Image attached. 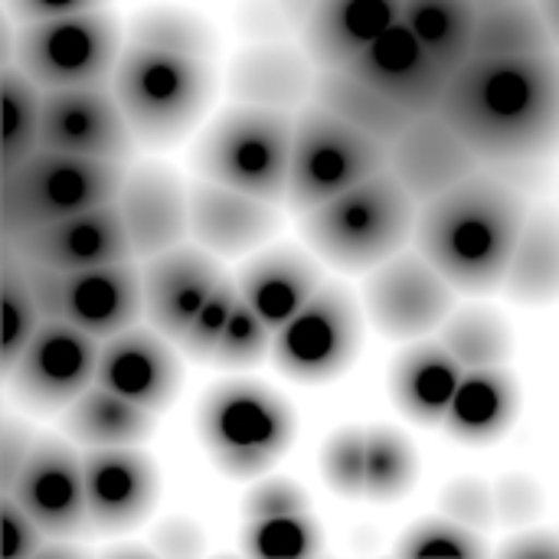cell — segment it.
<instances>
[{
    "instance_id": "cell-1",
    "label": "cell",
    "mask_w": 559,
    "mask_h": 559,
    "mask_svg": "<svg viewBox=\"0 0 559 559\" xmlns=\"http://www.w3.org/2000/svg\"><path fill=\"white\" fill-rule=\"evenodd\" d=\"M439 115L488 170L524 187L559 151V52L472 56L449 75Z\"/></svg>"
},
{
    "instance_id": "cell-2",
    "label": "cell",
    "mask_w": 559,
    "mask_h": 559,
    "mask_svg": "<svg viewBox=\"0 0 559 559\" xmlns=\"http://www.w3.org/2000/svg\"><path fill=\"white\" fill-rule=\"evenodd\" d=\"M527 213L524 187L485 167L419 206L413 242L459 292L491 295L504 285Z\"/></svg>"
},
{
    "instance_id": "cell-3",
    "label": "cell",
    "mask_w": 559,
    "mask_h": 559,
    "mask_svg": "<svg viewBox=\"0 0 559 559\" xmlns=\"http://www.w3.org/2000/svg\"><path fill=\"white\" fill-rule=\"evenodd\" d=\"M419 203L380 170L364 183L301 213V236L314 255L341 272H373L416 239Z\"/></svg>"
},
{
    "instance_id": "cell-4",
    "label": "cell",
    "mask_w": 559,
    "mask_h": 559,
    "mask_svg": "<svg viewBox=\"0 0 559 559\" xmlns=\"http://www.w3.org/2000/svg\"><path fill=\"white\" fill-rule=\"evenodd\" d=\"M213 62L154 46L128 43L111 88L134 138L147 147H170L193 131L213 98Z\"/></svg>"
},
{
    "instance_id": "cell-5",
    "label": "cell",
    "mask_w": 559,
    "mask_h": 559,
    "mask_svg": "<svg viewBox=\"0 0 559 559\" xmlns=\"http://www.w3.org/2000/svg\"><path fill=\"white\" fill-rule=\"evenodd\" d=\"M295 151V111L233 105L197 141L193 167L203 180L252 193L269 203L288 200Z\"/></svg>"
},
{
    "instance_id": "cell-6",
    "label": "cell",
    "mask_w": 559,
    "mask_h": 559,
    "mask_svg": "<svg viewBox=\"0 0 559 559\" xmlns=\"http://www.w3.org/2000/svg\"><path fill=\"white\" fill-rule=\"evenodd\" d=\"M128 167L59 151H33L0 177V233L3 239L69 219L75 213L115 203Z\"/></svg>"
},
{
    "instance_id": "cell-7",
    "label": "cell",
    "mask_w": 559,
    "mask_h": 559,
    "mask_svg": "<svg viewBox=\"0 0 559 559\" xmlns=\"http://www.w3.org/2000/svg\"><path fill=\"white\" fill-rule=\"evenodd\" d=\"M197 429L213 465L236 478H262L295 442V413L269 386L233 380L213 386L197 413Z\"/></svg>"
},
{
    "instance_id": "cell-8",
    "label": "cell",
    "mask_w": 559,
    "mask_h": 559,
    "mask_svg": "<svg viewBox=\"0 0 559 559\" xmlns=\"http://www.w3.org/2000/svg\"><path fill=\"white\" fill-rule=\"evenodd\" d=\"M121 23L102 7L7 29L3 56L13 59L43 92L111 82L121 59Z\"/></svg>"
},
{
    "instance_id": "cell-9",
    "label": "cell",
    "mask_w": 559,
    "mask_h": 559,
    "mask_svg": "<svg viewBox=\"0 0 559 559\" xmlns=\"http://www.w3.org/2000/svg\"><path fill=\"white\" fill-rule=\"evenodd\" d=\"M390 147L318 102L295 111V151L288 177V206L305 213L367 177L386 170Z\"/></svg>"
},
{
    "instance_id": "cell-10",
    "label": "cell",
    "mask_w": 559,
    "mask_h": 559,
    "mask_svg": "<svg viewBox=\"0 0 559 559\" xmlns=\"http://www.w3.org/2000/svg\"><path fill=\"white\" fill-rule=\"evenodd\" d=\"M29 282L43 318L66 321L98 341H108L144 318L141 265L134 259L75 272L29 265Z\"/></svg>"
},
{
    "instance_id": "cell-11",
    "label": "cell",
    "mask_w": 559,
    "mask_h": 559,
    "mask_svg": "<svg viewBox=\"0 0 559 559\" xmlns=\"http://www.w3.org/2000/svg\"><path fill=\"white\" fill-rule=\"evenodd\" d=\"M360 308L344 285L324 282V288L275 331L272 360L278 373L295 383L337 380L360 350Z\"/></svg>"
},
{
    "instance_id": "cell-12",
    "label": "cell",
    "mask_w": 559,
    "mask_h": 559,
    "mask_svg": "<svg viewBox=\"0 0 559 559\" xmlns=\"http://www.w3.org/2000/svg\"><path fill=\"white\" fill-rule=\"evenodd\" d=\"M455 285L416 249L377 265L364 282V308L373 328L393 341H423L455 311Z\"/></svg>"
},
{
    "instance_id": "cell-13",
    "label": "cell",
    "mask_w": 559,
    "mask_h": 559,
    "mask_svg": "<svg viewBox=\"0 0 559 559\" xmlns=\"http://www.w3.org/2000/svg\"><path fill=\"white\" fill-rule=\"evenodd\" d=\"M102 341L66 324V321H43L20 360L3 373L16 403L33 413H56L69 409L98 373Z\"/></svg>"
},
{
    "instance_id": "cell-14",
    "label": "cell",
    "mask_w": 559,
    "mask_h": 559,
    "mask_svg": "<svg viewBox=\"0 0 559 559\" xmlns=\"http://www.w3.org/2000/svg\"><path fill=\"white\" fill-rule=\"evenodd\" d=\"M134 144L138 138L121 111L111 82L43 92L39 147L128 164Z\"/></svg>"
},
{
    "instance_id": "cell-15",
    "label": "cell",
    "mask_w": 559,
    "mask_h": 559,
    "mask_svg": "<svg viewBox=\"0 0 559 559\" xmlns=\"http://www.w3.org/2000/svg\"><path fill=\"white\" fill-rule=\"evenodd\" d=\"M3 495H10L46 537L72 540L92 534L82 455L62 439H36L33 455Z\"/></svg>"
},
{
    "instance_id": "cell-16",
    "label": "cell",
    "mask_w": 559,
    "mask_h": 559,
    "mask_svg": "<svg viewBox=\"0 0 559 559\" xmlns=\"http://www.w3.org/2000/svg\"><path fill=\"white\" fill-rule=\"evenodd\" d=\"M3 246L13 249L33 269H59V272L138 259L118 203H105V206L75 213L69 219L10 236L3 239Z\"/></svg>"
},
{
    "instance_id": "cell-17",
    "label": "cell",
    "mask_w": 559,
    "mask_h": 559,
    "mask_svg": "<svg viewBox=\"0 0 559 559\" xmlns=\"http://www.w3.org/2000/svg\"><path fill=\"white\" fill-rule=\"evenodd\" d=\"M350 75L364 79L413 118L436 115L449 88V69L419 43V36L400 20L377 36L350 66Z\"/></svg>"
},
{
    "instance_id": "cell-18",
    "label": "cell",
    "mask_w": 559,
    "mask_h": 559,
    "mask_svg": "<svg viewBox=\"0 0 559 559\" xmlns=\"http://www.w3.org/2000/svg\"><path fill=\"white\" fill-rule=\"evenodd\" d=\"M85 504L92 534H124L144 524L160 495L154 462L138 449H85Z\"/></svg>"
},
{
    "instance_id": "cell-19",
    "label": "cell",
    "mask_w": 559,
    "mask_h": 559,
    "mask_svg": "<svg viewBox=\"0 0 559 559\" xmlns=\"http://www.w3.org/2000/svg\"><path fill=\"white\" fill-rule=\"evenodd\" d=\"M223 278L226 272L219 259L203 246L180 242L167 252L144 259L141 292H144L147 324L177 344Z\"/></svg>"
},
{
    "instance_id": "cell-20",
    "label": "cell",
    "mask_w": 559,
    "mask_h": 559,
    "mask_svg": "<svg viewBox=\"0 0 559 559\" xmlns=\"http://www.w3.org/2000/svg\"><path fill=\"white\" fill-rule=\"evenodd\" d=\"M386 170L406 187V193L423 206L445 190L459 187L472 174L485 170L472 144L436 111L413 118L409 128L390 144Z\"/></svg>"
},
{
    "instance_id": "cell-21",
    "label": "cell",
    "mask_w": 559,
    "mask_h": 559,
    "mask_svg": "<svg viewBox=\"0 0 559 559\" xmlns=\"http://www.w3.org/2000/svg\"><path fill=\"white\" fill-rule=\"evenodd\" d=\"M115 203L138 259L167 252L190 236V187L167 164L128 167Z\"/></svg>"
},
{
    "instance_id": "cell-22",
    "label": "cell",
    "mask_w": 559,
    "mask_h": 559,
    "mask_svg": "<svg viewBox=\"0 0 559 559\" xmlns=\"http://www.w3.org/2000/svg\"><path fill=\"white\" fill-rule=\"evenodd\" d=\"M95 383L151 413H164L180 390V360L160 331L134 324L102 341Z\"/></svg>"
},
{
    "instance_id": "cell-23",
    "label": "cell",
    "mask_w": 559,
    "mask_h": 559,
    "mask_svg": "<svg viewBox=\"0 0 559 559\" xmlns=\"http://www.w3.org/2000/svg\"><path fill=\"white\" fill-rule=\"evenodd\" d=\"M278 229V203L203 180L190 187V236L213 255H246Z\"/></svg>"
},
{
    "instance_id": "cell-24",
    "label": "cell",
    "mask_w": 559,
    "mask_h": 559,
    "mask_svg": "<svg viewBox=\"0 0 559 559\" xmlns=\"http://www.w3.org/2000/svg\"><path fill=\"white\" fill-rule=\"evenodd\" d=\"M400 20L403 0H318L301 26V46L318 69H347Z\"/></svg>"
},
{
    "instance_id": "cell-25",
    "label": "cell",
    "mask_w": 559,
    "mask_h": 559,
    "mask_svg": "<svg viewBox=\"0 0 559 559\" xmlns=\"http://www.w3.org/2000/svg\"><path fill=\"white\" fill-rule=\"evenodd\" d=\"M236 282L249 308L272 331H278L324 288V272L308 252L292 246H275L259 252L236 275Z\"/></svg>"
},
{
    "instance_id": "cell-26",
    "label": "cell",
    "mask_w": 559,
    "mask_h": 559,
    "mask_svg": "<svg viewBox=\"0 0 559 559\" xmlns=\"http://www.w3.org/2000/svg\"><path fill=\"white\" fill-rule=\"evenodd\" d=\"M465 367L449 354L442 341H416L409 344L390 367V393L393 403L419 426H442Z\"/></svg>"
},
{
    "instance_id": "cell-27",
    "label": "cell",
    "mask_w": 559,
    "mask_h": 559,
    "mask_svg": "<svg viewBox=\"0 0 559 559\" xmlns=\"http://www.w3.org/2000/svg\"><path fill=\"white\" fill-rule=\"evenodd\" d=\"M314 79H318V66L311 62L308 52L278 43H262L236 59L229 82H233V95L242 105L301 111L314 98Z\"/></svg>"
},
{
    "instance_id": "cell-28",
    "label": "cell",
    "mask_w": 559,
    "mask_h": 559,
    "mask_svg": "<svg viewBox=\"0 0 559 559\" xmlns=\"http://www.w3.org/2000/svg\"><path fill=\"white\" fill-rule=\"evenodd\" d=\"M521 413V386L508 367L465 370L442 429L465 445H491L508 436Z\"/></svg>"
},
{
    "instance_id": "cell-29",
    "label": "cell",
    "mask_w": 559,
    "mask_h": 559,
    "mask_svg": "<svg viewBox=\"0 0 559 559\" xmlns=\"http://www.w3.org/2000/svg\"><path fill=\"white\" fill-rule=\"evenodd\" d=\"M501 292L518 305L559 301V210L531 206Z\"/></svg>"
},
{
    "instance_id": "cell-30",
    "label": "cell",
    "mask_w": 559,
    "mask_h": 559,
    "mask_svg": "<svg viewBox=\"0 0 559 559\" xmlns=\"http://www.w3.org/2000/svg\"><path fill=\"white\" fill-rule=\"evenodd\" d=\"M66 436L85 449H124L141 445L157 429V413L92 383L66 409Z\"/></svg>"
},
{
    "instance_id": "cell-31",
    "label": "cell",
    "mask_w": 559,
    "mask_h": 559,
    "mask_svg": "<svg viewBox=\"0 0 559 559\" xmlns=\"http://www.w3.org/2000/svg\"><path fill=\"white\" fill-rule=\"evenodd\" d=\"M337 118L350 121L354 128L367 131L370 138L383 141L386 147L409 128L413 115L390 102L383 92L367 85L364 79L350 75L347 69H318L314 79V98Z\"/></svg>"
},
{
    "instance_id": "cell-32",
    "label": "cell",
    "mask_w": 559,
    "mask_h": 559,
    "mask_svg": "<svg viewBox=\"0 0 559 559\" xmlns=\"http://www.w3.org/2000/svg\"><path fill=\"white\" fill-rule=\"evenodd\" d=\"M557 52L540 0H475V56Z\"/></svg>"
},
{
    "instance_id": "cell-33",
    "label": "cell",
    "mask_w": 559,
    "mask_h": 559,
    "mask_svg": "<svg viewBox=\"0 0 559 559\" xmlns=\"http://www.w3.org/2000/svg\"><path fill=\"white\" fill-rule=\"evenodd\" d=\"M403 23L449 72L475 56V0H403Z\"/></svg>"
},
{
    "instance_id": "cell-34",
    "label": "cell",
    "mask_w": 559,
    "mask_h": 559,
    "mask_svg": "<svg viewBox=\"0 0 559 559\" xmlns=\"http://www.w3.org/2000/svg\"><path fill=\"white\" fill-rule=\"evenodd\" d=\"M439 341L449 347V354L465 370H488V367H508L514 337L508 321L481 305L452 311L449 321L439 328Z\"/></svg>"
},
{
    "instance_id": "cell-35",
    "label": "cell",
    "mask_w": 559,
    "mask_h": 559,
    "mask_svg": "<svg viewBox=\"0 0 559 559\" xmlns=\"http://www.w3.org/2000/svg\"><path fill=\"white\" fill-rule=\"evenodd\" d=\"M0 92H3V170H13L33 151H39L43 88L13 59L3 56Z\"/></svg>"
},
{
    "instance_id": "cell-36",
    "label": "cell",
    "mask_w": 559,
    "mask_h": 559,
    "mask_svg": "<svg viewBox=\"0 0 559 559\" xmlns=\"http://www.w3.org/2000/svg\"><path fill=\"white\" fill-rule=\"evenodd\" d=\"M0 298H3V350H0V370L10 373V367L20 360L39 324L46 321L29 282V265L13 252L0 249Z\"/></svg>"
},
{
    "instance_id": "cell-37",
    "label": "cell",
    "mask_w": 559,
    "mask_h": 559,
    "mask_svg": "<svg viewBox=\"0 0 559 559\" xmlns=\"http://www.w3.org/2000/svg\"><path fill=\"white\" fill-rule=\"evenodd\" d=\"M419 475L416 452L406 436L390 426L367 429V488L370 501H400Z\"/></svg>"
},
{
    "instance_id": "cell-38",
    "label": "cell",
    "mask_w": 559,
    "mask_h": 559,
    "mask_svg": "<svg viewBox=\"0 0 559 559\" xmlns=\"http://www.w3.org/2000/svg\"><path fill=\"white\" fill-rule=\"evenodd\" d=\"M131 43L154 46L164 52H180L193 59H213L216 52V36L213 29L177 7H147L131 20Z\"/></svg>"
},
{
    "instance_id": "cell-39",
    "label": "cell",
    "mask_w": 559,
    "mask_h": 559,
    "mask_svg": "<svg viewBox=\"0 0 559 559\" xmlns=\"http://www.w3.org/2000/svg\"><path fill=\"white\" fill-rule=\"evenodd\" d=\"M242 554L272 559H305L324 554V534L311 511L259 518L242 527Z\"/></svg>"
},
{
    "instance_id": "cell-40",
    "label": "cell",
    "mask_w": 559,
    "mask_h": 559,
    "mask_svg": "<svg viewBox=\"0 0 559 559\" xmlns=\"http://www.w3.org/2000/svg\"><path fill=\"white\" fill-rule=\"evenodd\" d=\"M272 344H275V331L249 308L246 298H239L210 364L219 370H249L272 354Z\"/></svg>"
},
{
    "instance_id": "cell-41",
    "label": "cell",
    "mask_w": 559,
    "mask_h": 559,
    "mask_svg": "<svg viewBox=\"0 0 559 559\" xmlns=\"http://www.w3.org/2000/svg\"><path fill=\"white\" fill-rule=\"evenodd\" d=\"M396 554L406 559H478L488 554L481 534L462 527L452 518H436V521H419L416 527H409L396 547Z\"/></svg>"
},
{
    "instance_id": "cell-42",
    "label": "cell",
    "mask_w": 559,
    "mask_h": 559,
    "mask_svg": "<svg viewBox=\"0 0 559 559\" xmlns=\"http://www.w3.org/2000/svg\"><path fill=\"white\" fill-rule=\"evenodd\" d=\"M321 475L331 491L344 498H364L367 488V429L347 426L334 432L321 452Z\"/></svg>"
},
{
    "instance_id": "cell-43",
    "label": "cell",
    "mask_w": 559,
    "mask_h": 559,
    "mask_svg": "<svg viewBox=\"0 0 559 559\" xmlns=\"http://www.w3.org/2000/svg\"><path fill=\"white\" fill-rule=\"evenodd\" d=\"M239 298H242L239 282L233 275H226L219 282V288L210 295V301L197 311V318L190 321V328L183 331V337L177 341V347L183 350V357L210 364V357H213V350H216V344H219V337H223V331H226V324H229Z\"/></svg>"
},
{
    "instance_id": "cell-44",
    "label": "cell",
    "mask_w": 559,
    "mask_h": 559,
    "mask_svg": "<svg viewBox=\"0 0 559 559\" xmlns=\"http://www.w3.org/2000/svg\"><path fill=\"white\" fill-rule=\"evenodd\" d=\"M442 514L459 521L462 527L475 531V534H488L498 524V504H495V488H488L481 478H459L452 481L442 498Z\"/></svg>"
},
{
    "instance_id": "cell-45",
    "label": "cell",
    "mask_w": 559,
    "mask_h": 559,
    "mask_svg": "<svg viewBox=\"0 0 559 559\" xmlns=\"http://www.w3.org/2000/svg\"><path fill=\"white\" fill-rule=\"evenodd\" d=\"M308 508H311L308 495L292 478H262L242 498V518L246 521L298 514V511H308Z\"/></svg>"
},
{
    "instance_id": "cell-46",
    "label": "cell",
    "mask_w": 559,
    "mask_h": 559,
    "mask_svg": "<svg viewBox=\"0 0 559 559\" xmlns=\"http://www.w3.org/2000/svg\"><path fill=\"white\" fill-rule=\"evenodd\" d=\"M498 524L504 527H531L544 511V491L527 475H508L495 485Z\"/></svg>"
},
{
    "instance_id": "cell-47",
    "label": "cell",
    "mask_w": 559,
    "mask_h": 559,
    "mask_svg": "<svg viewBox=\"0 0 559 559\" xmlns=\"http://www.w3.org/2000/svg\"><path fill=\"white\" fill-rule=\"evenodd\" d=\"M0 518H3V557L36 559L43 554L49 537L10 495H0Z\"/></svg>"
},
{
    "instance_id": "cell-48",
    "label": "cell",
    "mask_w": 559,
    "mask_h": 559,
    "mask_svg": "<svg viewBox=\"0 0 559 559\" xmlns=\"http://www.w3.org/2000/svg\"><path fill=\"white\" fill-rule=\"evenodd\" d=\"M33 449H36V436L29 432V426L20 419H3V429H0V491H7L16 481V475L23 472Z\"/></svg>"
},
{
    "instance_id": "cell-49",
    "label": "cell",
    "mask_w": 559,
    "mask_h": 559,
    "mask_svg": "<svg viewBox=\"0 0 559 559\" xmlns=\"http://www.w3.org/2000/svg\"><path fill=\"white\" fill-rule=\"evenodd\" d=\"M151 544H154V554L160 557H200L206 550L203 531L183 518H170L157 524V531L151 534Z\"/></svg>"
},
{
    "instance_id": "cell-50",
    "label": "cell",
    "mask_w": 559,
    "mask_h": 559,
    "mask_svg": "<svg viewBox=\"0 0 559 559\" xmlns=\"http://www.w3.org/2000/svg\"><path fill=\"white\" fill-rule=\"evenodd\" d=\"M102 7H108V0H7V10L16 23L88 13V10H102Z\"/></svg>"
},
{
    "instance_id": "cell-51",
    "label": "cell",
    "mask_w": 559,
    "mask_h": 559,
    "mask_svg": "<svg viewBox=\"0 0 559 559\" xmlns=\"http://www.w3.org/2000/svg\"><path fill=\"white\" fill-rule=\"evenodd\" d=\"M501 554L511 559H559V531H527V534H518Z\"/></svg>"
},
{
    "instance_id": "cell-52",
    "label": "cell",
    "mask_w": 559,
    "mask_h": 559,
    "mask_svg": "<svg viewBox=\"0 0 559 559\" xmlns=\"http://www.w3.org/2000/svg\"><path fill=\"white\" fill-rule=\"evenodd\" d=\"M275 7H278V13L288 20V26H305L308 23V16H311V10L318 7V0H272Z\"/></svg>"
},
{
    "instance_id": "cell-53",
    "label": "cell",
    "mask_w": 559,
    "mask_h": 559,
    "mask_svg": "<svg viewBox=\"0 0 559 559\" xmlns=\"http://www.w3.org/2000/svg\"><path fill=\"white\" fill-rule=\"evenodd\" d=\"M540 10H544V16H547L550 36H554V49L559 52V0H540Z\"/></svg>"
},
{
    "instance_id": "cell-54",
    "label": "cell",
    "mask_w": 559,
    "mask_h": 559,
    "mask_svg": "<svg viewBox=\"0 0 559 559\" xmlns=\"http://www.w3.org/2000/svg\"><path fill=\"white\" fill-rule=\"evenodd\" d=\"M111 557H151V550H141V547H121V550H111Z\"/></svg>"
}]
</instances>
